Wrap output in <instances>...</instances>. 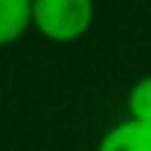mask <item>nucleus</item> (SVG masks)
<instances>
[{"label":"nucleus","instance_id":"f257e3e1","mask_svg":"<svg viewBox=\"0 0 151 151\" xmlns=\"http://www.w3.org/2000/svg\"><path fill=\"white\" fill-rule=\"evenodd\" d=\"M93 19V0H32V27L50 42H74L85 37Z\"/></svg>","mask_w":151,"mask_h":151},{"label":"nucleus","instance_id":"f03ea898","mask_svg":"<svg viewBox=\"0 0 151 151\" xmlns=\"http://www.w3.org/2000/svg\"><path fill=\"white\" fill-rule=\"evenodd\" d=\"M96 151H151V125L127 117L101 135Z\"/></svg>","mask_w":151,"mask_h":151},{"label":"nucleus","instance_id":"7ed1b4c3","mask_svg":"<svg viewBox=\"0 0 151 151\" xmlns=\"http://www.w3.org/2000/svg\"><path fill=\"white\" fill-rule=\"evenodd\" d=\"M32 27V0H0V48L24 37Z\"/></svg>","mask_w":151,"mask_h":151},{"label":"nucleus","instance_id":"20e7f679","mask_svg":"<svg viewBox=\"0 0 151 151\" xmlns=\"http://www.w3.org/2000/svg\"><path fill=\"white\" fill-rule=\"evenodd\" d=\"M127 117L151 125V74L133 82L127 93Z\"/></svg>","mask_w":151,"mask_h":151}]
</instances>
